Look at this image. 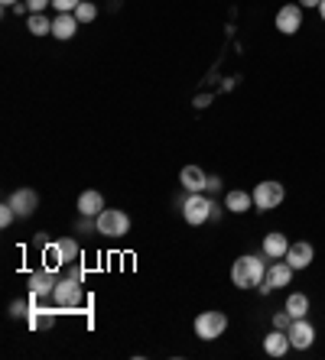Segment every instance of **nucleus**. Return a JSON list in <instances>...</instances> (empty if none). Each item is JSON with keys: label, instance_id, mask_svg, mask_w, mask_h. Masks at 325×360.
Instances as JSON below:
<instances>
[{"label": "nucleus", "instance_id": "obj_26", "mask_svg": "<svg viewBox=\"0 0 325 360\" xmlns=\"http://www.w3.org/2000/svg\"><path fill=\"white\" fill-rule=\"evenodd\" d=\"M20 214H17V208H13V205H10V201H4V205H0V227H10L13 224V221H17Z\"/></svg>", "mask_w": 325, "mask_h": 360}, {"label": "nucleus", "instance_id": "obj_5", "mask_svg": "<svg viewBox=\"0 0 325 360\" xmlns=\"http://www.w3.org/2000/svg\"><path fill=\"white\" fill-rule=\"evenodd\" d=\"M228 331V315L224 311H202L196 319V335L202 341H218Z\"/></svg>", "mask_w": 325, "mask_h": 360}, {"label": "nucleus", "instance_id": "obj_35", "mask_svg": "<svg viewBox=\"0 0 325 360\" xmlns=\"http://www.w3.org/2000/svg\"><path fill=\"white\" fill-rule=\"evenodd\" d=\"M0 4H4V7H13V4H20V0H0Z\"/></svg>", "mask_w": 325, "mask_h": 360}, {"label": "nucleus", "instance_id": "obj_21", "mask_svg": "<svg viewBox=\"0 0 325 360\" xmlns=\"http://www.w3.org/2000/svg\"><path fill=\"white\" fill-rule=\"evenodd\" d=\"M26 30L33 36H46V33H52V20L46 13H30L26 17Z\"/></svg>", "mask_w": 325, "mask_h": 360}, {"label": "nucleus", "instance_id": "obj_30", "mask_svg": "<svg viewBox=\"0 0 325 360\" xmlns=\"http://www.w3.org/2000/svg\"><path fill=\"white\" fill-rule=\"evenodd\" d=\"M13 13H17V17H30V13H33V10H30V4H26V0H20V4H13Z\"/></svg>", "mask_w": 325, "mask_h": 360}, {"label": "nucleus", "instance_id": "obj_32", "mask_svg": "<svg viewBox=\"0 0 325 360\" xmlns=\"http://www.w3.org/2000/svg\"><path fill=\"white\" fill-rule=\"evenodd\" d=\"M212 104V94H198L196 98V108H208Z\"/></svg>", "mask_w": 325, "mask_h": 360}, {"label": "nucleus", "instance_id": "obj_10", "mask_svg": "<svg viewBox=\"0 0 325 360\" xmlns=\"http://www.w3.org/2000/svg\"><path fill=\"white\" fill-rule=\"evenodd\" d=\"M283 260L290 263L293 269H306V266H312V260H316V247L309 240H293Z\"/></svg>", "mask_w": 325, "mask_h": 360}, {"label": "nucleus", "instance_id": "obj_22", "mask_svg": "<svg viewBox=\"0 0 325 360\" xmlns=\"http://www.w3.org/2000/svg\"><path fill=\"white\" fill-rule=\"evenodd\" d=\"M43 266L56 269V273L65 266V260H62V253H59V243H46L43 247Z\"/></svg>", "mask_w": 325, "mask_h": 360}, {"label": "nucleus", "instance_id": "obj_20", "mask_svg": "<svg viewBox=\"0 0 325 360\" xmlns=\"http://www.w3.org/2000/svg\"><path fill=\"white\" fill-rule=\"evenodd\" d=\"M283 309L290 311L293 319H306L309 309H312V302H309L306 292H290V295H286V305H283Z\"/></svg>", "mask_w": 325, "mask_h": 360}, {"label": "nucleus", "instance_id": "obj_31", "mask_svg": "<svg viewBox=\"0 0 325 360\" xmlns=\"http://www.w3.org/2000/svg\"><path fill=\"white\" fill-rule=\"evenodd\" d=\"M205 192H222V179L218 176H208V188Z\"/></svg>", "mask_w": 325, "mask_h": 360}, {"label": "nucleus", "instance_id": "obj_15", "mask_svg": "<svg viewBox=\"0 0 325 360\" xmlns=\"http://www.w3.org/2000/svg\"><path fill=\"white\" fill-rule=\"evenodd\" d=\"M104 211V195L88 188V192L78 195V214H85V218H98Z\"/></svg>", "mask_w": 325, "mask_h": 360}, {"label": "nucleus", "instance_id": "obj_7", "mask_svg": "<svg viewBox=\"0 0 325 360\" xmlns=\"http://www.w3.org/2000/svg\"><path fill=\"white\" fill-rule=\"evenodd\" d=\"M56 283H59V273H56V269H49V266H39L36 273H30V279H26V285H30V292L39 295V299L52 295Z\"/></svg>", "mask_w": 325, "mask_h": 360}, {"label": "nucleus", "instance_id": "obj_16", "mask_svg": "<svg viewBox=\"0 0 325 360\" xmlns=\"http://www.w3.org/2000/svg\"><path fill=\"white\" fill-rule=\"evenodd\" d=\"M264 351L270 354V357H283L286 351H293L290 335H286V331H280V328H274V331L264 338Z\"/></svg>", "mask_w": 325, "mask_h": 360}, {"label": "nucleus", "instance_id": "obj_12", "mask_svg": "<svg viewBox=\"0 0 325 360\" xmlns=\"http://www.w3.org/2000/svg\"><path fill=\"white\" fill-rule=\"evenodd\" d=\"M286 250H290V240H286V234H280V231H270V234L264 237V243H260V253H264L267 260H283Z\"/></svg>", "mask_w": 325, "mask_h": 360}, {"label": "nucleus", "instance_id": "obj_11", "mask_svg": "<svg viewBox=\"0 0 325 360\" xmlns=\"http://www.w3.org/2000/svg\"><path fill=\"white\" fill-rule=\"evenodd\" d=\"M7 201L13 205V208H17L20 218H33L36 208H39V195H36L33 188H17V192L10 195Z\"/></svg>", "mask_w": 325, "mask_h": 360}, {"label": "nucleus", "instance_id": "obj_1", "mask_svg": "<svg viewBox=\"0 0 325 360\" xmlns=\"http://www.w3.org/2000/svg\"><path fill=\"white\" fill-rule=\"evenodd\" d=\"M267 279V263H264V253L257 257V253H244L238 260L231 263V283L238 289H254Z\"/></svg>", "mask_w": 325, "mask_h": 360}, {"label": "nucleus", "instance_id": "obj_9", "mask_svg": "<svg viewBox=\"0 0 325 360\" xmlns=\"http://www.w3.org/2000/svg\"><path fill=\"white\" fill-rule=\"evenodd\" d=\"M276 30H280L283 36H293V33H300V26H302V7L300 4H286V7L276 10Z\"/></svg>", "mask_w": 325, "mask_h": 360}, {"label": "nucleus", "instance_id": "obj_18", "mask_svg": "<svg viewBox=\"0 0 325 360\" xmlns=\"http://www.w3.org/2000/svg\"><path fill=\"white\" fill-rule=\"evenodd\" d=\"M56 315H59V309L52 305V309H43V305H33V311H30V328L33 331H46V328L56 325Z\"/></svg>", "mask_w": 325, "mask_h": 360}, {"label": "nucleus", "instance_id": "obj_33", "mask_svg": "<svg viewBox=\"0 0 325 360\" xmlns=\"http://www.w3.org/2000/svg\"><path fill=\"white\" fill-rule=\"evenodd\" d=\"M322 0H300V7H319Z\"/></svg>", "mask_w": 325, "mask_h": 360}, {"label": "nucleus", "instance_id": "obj_19", "mask_svg": "<svg viewBox=\"0 0 325 360\" xmlns=\"http://www.w3.org/2000/svg\"><path fill=\"white\" fill-rule=\"evenodd\" d=\"M78 20H75V13H59V17L52 20V36L56 39H72V36L78 33Z\"/></svg>", "mask_w": 325, "mask_h": 360}, {"label": "nucleus", "instance_id": "obj_8", "mask_svg": "<svg viewBox=\"0 0 325 360\" xmlns=\"http://www.w3.org/2000/svg\"><path fill=\"white\" fill-rule=\"evenodd\" d=\"M290 344H293V351H309L312 344H316V328L309 325V319H293L290 325Z\"/></svg>", "mask_w": 325, "mask_h": 360}, {"label": "nucleus", "instance_id": "obj_14", "mask_svg": "<svg viewBox=\"0 0 325 360\" xmlns=\"http://www.w3.org/2000/svg\"><path fill=\"white\" fill-rule=\"evenodd\" d=\"M179 182L186 192H205L208 188V172L202 166H182Z\"/></svg>", "mask_w": 325, "mask_h": 360}, {"label": "nucleus", "instance_id": "obj_23", "mask_svg": "<svg viewBox=\"0 0 325 360\" xmlns=\"http://www.w3.org/2000/svg\"><path fill=\"white\" fill-rule=\"evenodd\" d=\"M59 243V253H62V260H65V266H72V263L78 260V243L72 240V237H62V240H56Z\"/></svg>", "mask_w": 325, "mask_h": 360}, {"label": "nucleus", "instance_id": "obj_25", "mask_svg": "<svg viewBox=\"0 0 325 360\" xmlns=\"http://www.w3.org/2000/svg\"><path fill=\"white\" fill-rule=\"evenodd\" d=\"M30 311H33V302H23V299L10 302V315L13 319H30Z\"/></svg>", "mask_w": 325, "mask_h": 360}, {"label": "nucleus", "instance_id": "obj_3", "mask_svg": "<svg viewBox=\"0 0 325 360\" xmlns=\"http://www.w3.org/2000/svg\"><path fill=\"white\" fill-rule=\"evenodd\" d=\"M212 208H215V201L208 198L205 192H189L186 198H182V218H186L192 227L212 221Z\"/></svg>", "mask_w": 325, "mask_h": 360}, {"label": "nucleus", "instance_id": "obj_28", "mask_svg": "<svg viewBox=\"0 0 325 360\" xmlns=\"http://www.w3.org/2000/svg\"><path fill=\"white\" fill-rule=\"evenodd\" d=\"M82 0H52V7L59 10V13H75V7Z\"/></svg>", "mask_w": 325, "mask_h": 360}, {"label": "nucleus", "instance_id": "obj_27", "mask_svg": "<svg viewBox=\"0 0 325 360\" xmlns=\"http://www.w3.org/2000/svg\"><path fill=\"white\" fill-rule=\"evenodd\" d=\"M290 325H293V315H290L286 309L274 315V328H280V331H290Z\"/></svg>", "mask_w": 325, "mask_h": 360}, {"label": "nucleus", "instance_id": "obj_17", "mask_svg": "<svg viewBox=\"0 0 325 360\" xmlns=\"http://www.w3.org/2000/svg\"><path fill=\"white\" fill-rule=\"evenodd\" d=\"M224 208L231 211V214H244V211L254 208V195L244 192V188H234V192L224 195Z\"/></svg>", "mask_w": 325, "mask_h": 360}, {"label": "nucleus", "instance_id": "obj_34", "mask_svg": "<svg viewBox=\"0 0 325 360\" xmlns=\"http://www.w3.org/2000/svg\"><path fill=\"white\" fill-rule=\"evenodd\" d=\"M319 17H322V23H325V0L319 4Z\"/></svg>", "mask_w": 325, "mask_h": 360}, {"label": "nucleus", "instance_id": "obj_13", "mask_svg": "<svg viewBox=\"0 0 325 360\" xmlns=\"http://www.w3.org/2000/svg\"><path fill=\"white\" fill-rule=\"evenodd\" d=\"M293 273H296V269H293L286 260H274L270 266H267V279H264V283L270 285V289H283V285L293 283Z\"/></svg>", "mask_w": 325, "mask_h": 360}, {"label": "nucleus", "instance_id": "obj_6", "mask_svg": "<svg viewBox=\"0 0 325 360\" xmlns=\"http://www.w3.org/2000/svg\"><path fill=\"white\" fill-rule=\"evenodd\" d=\"M127 231H130V218L124 214V211L104 208L101 214H98V234H104V237H124Z\"/></svg>", "mask_w": 325, "mask_h": 360}, {"label": "nucleus", "instance_id": "obj_29", "mask_svg": "<svg viewBox=\"0 0 325 360\" xmlns=\"http://www.w3.org/2000/svg\"><path fill=\"white\" fill-rule=\"evenodd\" d=\"M33 13H46V7H52V0H26Z\"/></svg>", "mask_w": 325, "mask_h": 360}, {"label": "nucleus", "instance_id": "obj_4", "mask_svg": "<svg viewBox=\"0 0 325 360\" xmlns=\"http://www.w3.org/2000/svg\"><path fill=\"white\" fill-rule=\"evenodd\" d=\"M283 198H286V188H283V182H276V179H264V182L254 188V208L257 211L280 208Z\"/></svg>", "mask_w": 325, "mask_h": 360}, {"label": "nucleus", "instance_id": "obj_2", "mask_svg": "<svg viewBox=\"0 0 325 360\" xmlns=\"http://www.w3.org/2000/svg\"><path fill=\"white\" fill-rule=\"evenodd\" d=\"M49 299H52V305H56L59 311H78V309H82V302H85V289H82V279H75V276L59 279Z\"/></svg>", "mask_w": 325, "mask_h": 360}, {"label": "nucleus", "instance_id": "obj_24", "mask_svg": "<svg viewBox=\"0 0 325 360\" xmlns=\"http://www.w3.org/2000/svg\"><path fill=\"white\" fill-rule=\"evenodd\" d=\"M94 17H98V7H94V4H88V0H82V4L75 7V20H78V23H91Z\"/></svg>", "mask_w": 325, "mask_h": 360}]
</instances>
